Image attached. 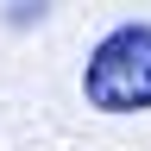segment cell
I'll return each mask as SVG.
<instances>
[{"label": "cell", "mask_w": 151, "mask_h": 151, "mask_svg": "<svg viewBox=\"0 0 151 151\" xmlns=\"http://www.w3.org/2000/svg\"><path fill=\"white\" fill-rule=\"evenodd\" d=\"M82 94L94 113H145L151 107V25H113L88 50Z\"/></svg>", "instance_id": "obj_1"}]
</instances>
